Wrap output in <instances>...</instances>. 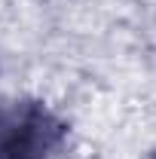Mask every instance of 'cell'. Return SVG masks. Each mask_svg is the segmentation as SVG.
<instances>
[{
	"label": "cell",
	"mask_w": 156,
	"mask_h": 159,
	"mask_svg": "<svg viewBox=\"0 0 156 159\" xmlns=\"http://www.w3.org/2000/svg\"><path fill=\"white\" fill-rule=\"evenodd\" d=\"M61 125L40 104H9L0 110V159H49Z\"/></svg>",
	"instance_id": "cell-1"
}]
</instances>
